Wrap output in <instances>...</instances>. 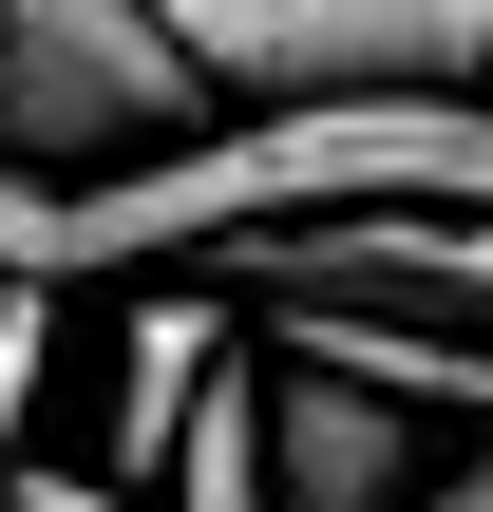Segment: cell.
Instances as JSON below:
<instances>
[{
	"label": "cell",
	"mask_w": 493,
	"mask_h": 512,
	"mask_svg": "<svg viewBox=\"0 0 493 512\" xmlns=\"http://www.w3.org/2000/svg\"><path fill=\"white\" fill-rule=\"evenodd\" d=\"M228 95H475L493 0H171Z\"/></svg>",
	"instance_id": "2"
},
{
	"label": "cell",
	"mask_w": 493,
	"mask_h": 512,
	"mask_svg": "<svg viewBox=\"0 0 493 512\" xmlns=\"http://www.w3.org/2000/svg\"><path fill=\"white\" fill-rule=\"evenodd\" d=\"M171 512H285V456H266V361H228V380H209V418H190V456H171Z\"/></svg>",
	"instance_id": "6"
},
{
	"label": "cell",
	"mask_w": 493,
	"mask_h": 512,
	"mask_svg": "<svg viewBox=\"0 0 493 512\" xmlns=\"http://www.w3.org/2000/svg\"><path fill=\"white\" fill-rule=\"evenodd\" d=\"M209 57L171 0H0V152L19 171H114V152H171L209 133Z\"/></svg>",
	"instance_id": "1"
},
{
	"label": "cell",
	"mask_w": 493,
	"mask_h": 512,
	"mask_svg": "<svg viewBox=\"0 0 493 512\" xmlns=\"http://www.w3.org/2000/svg\"><path fill=\"white\" fill-rule=\"evenodd\" d=\"M38 361H57V285H0V494H19V418H38Z\"/></svg>",
	"instance_id": "7"
},
{
	"label": "cell",
	"mask_w": 493,
	"mask_h": 512,
	"mask_svg": "<svg viewBox=\"0 0 493 512\" xmlns=\"http://www.w3.org/2000/svg\"><path fill=\"white\" fill-rule=\"evenodd\" d=\"M209 380H228V323L209 304H133L114 323V475H171L190 418H209Z\"/></svg>",
	"instance_id": "5"
},
{
	"label": "cell",
	"mask_w": 493,
	"mask_h": 512,
	"mask_svg": "<svg viewBox=\"0 0 493 512\" xmlns=\"http://www.w3.org/2000/svg\"><path fill=\"white\" fill-rule=\"evenodd\" d=\"M0 512H152V494H133V475H57V456H19V494H0Z\"/></svg>",
	"instance_id": "8"
},
{
	"label": "cell",
	"mask_w": 493,
	"mask_h": 512,
	"mask_svg": "<svg viewBox=\"0 0 493 512\" xmlns=\"http://www.w3.org/2000/svg\"><path fill=\"white\" fill-rule=\"evenodd\" d=\"M266 456H285V512H418L437 456H418V399L342 380V361H266Z\"/></svg>",
	"instance_id": "4"
},
{
	"label": "cell",
	"mask_w": 493,
	"mask_h": 512,
	"mask_svg": "<svg viewBox=\"0 0 493 512\" xmlns=\"http://www.w3.org/2000/svg\"><path fill=\"white\" fill-rule=\"evenodd\" d=\"M228 266H247V285H285V304H437V323H493V209H475V190L304 209V228H247Z\"/></svg>",
	"instance_id": "3"
},
{
	"label": "cell",
	"mask_w": 493,
	"mask_h": 512,
	"mask_svg": "<svg viewBox=\"0 0 493 512\" xmlns=\"http://www.w3.org/2000/svg\"><path fill=\"white\" fill-rule=\"evenodd\" d=\"M418 512H493V437H456V456H437V494Z\"/></svg>",
	"instance_id": "9"
}]
</instances>
